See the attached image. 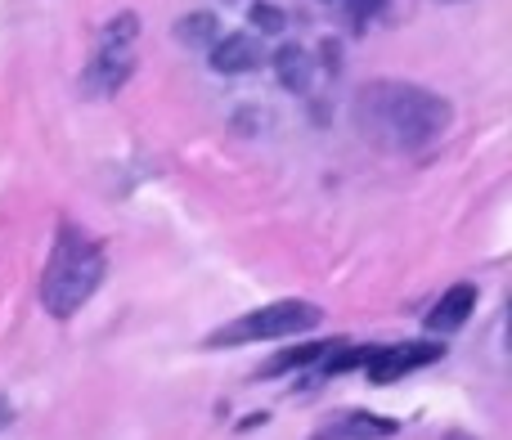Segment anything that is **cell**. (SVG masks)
Instances as JSON below:
<instances>
[{
    "mask_svg": "<svg viewBox=\"0 0 512 440\" xmlns=\"http://www.w3.org/2000/svg\"><path fill=\"white\" fill-rule=\"evenodd\" d=\"M454 113L436 90L414 81H369L355 95V131L382 153H423L450 131Z\"/></svg>",
    "mask_w": 512,
    "mask_h": 440,
    "instance_id": "cell-1",
    "label": "cell"
},
{
    "mask_svg": "<svg viewBox=\"0 0 512 440\" xmlns=\"http://www.w3.org/2000/svg\"><path fill=\"white\" fill-rule=\"evenodd\" d=\"M104 283V247L81 225H63L41 274V306L54 319H72Z\"/></svg>",
    "mask_w": 512,
    "mask_h": 440,
    "instance_id": "cell-2",
    "label": "cell"
},
{
    "mask_svg": "<svg viewBox=\"0 0 512 440\" xmlns=\"http://www.w3.org/2000/svg\"><path fill=\"white\" fill-rule=\"evenodd\" d=\"M252 23L261 27V32H283V9H274V5H252Z\"/></svg>",
    "mask_w": 512,
    "mask_h": 440,
    "instance_id": "cell-13",
    "label": "cell"
},
{
    "mask_svg": "<svg viewBox=\"0 0 512 440\" xmlns=\"http://www.w3.org/2000/svg\"><path fill=\"white\" fill-rule=\"evenodd\" d=\"M176 36H180L185 45H207V41H216V18H212V14H189V18H180Z\"/></svg>",
    "mask_w": 512,
    "mask_h": 440,
    "instance_id": "cell-11",
    "label": "cell"
},
{
    "mask_svg": "<svg viewBox=\"0 0 512 440\" xmlns=\"http://www.w3.org/2000/svg\"><path fill=\"white\" fill-rule=\"evenodd\" d=\"M324 319V310L315 301H270L261 310H248V315H234L230 324H221L216 333H207V351L216 346H252V342H283V337L310 333V328Z\"/></svg>",
    "mask_w": 512,
    "mask_h": 440,
    "instance_id": "cell-3",
    "label": "cell"
},
{
    "mask_svg": "<svg viewBox=\"0 0 512 440\" xmlns=\"http://www.w3.org/2000/svg\"><path fill=\"white\" fill-rule=\"evenodd\" d=\"M324 5H333L337 14H342L346 23H351L355 32H360V27H369L373 18H378L382 9H387V0H324Z\"/></svg>",
    "mask_w": 512,
    "mask_h": 440,
    "instance_id": "cell-10",
    "label": "cell"
},
{
    "mask_svg": "<svg viewBox=\"0 0 512 440\" xmlns=\"http://www.w3.org/2000/svg\"><path fill=\"white\" fill-rule=\"evenodd\" d=\"M9 418H14V409H9V400H5V396H0V427H5V423H9Z\"/></svg>",
    "mask_w": 512,
    "mask_h": 440,
    "instance_id": "cell-14",
    "label": "cell"
},
{
    "mask_svg": "<svg viewBox=\"0 0 512 440\" xmlns=\"http://www.w3.org/2000/svg\"><path fill=\"white\" fill-rule=\"evenodd\" d=\"M472 310H477V288H472V283H454V288L432 306L427 328H432V333H459V328L468 324Z\"/></svg>",
    "mask_w": 512,
    "mask_h": 440,
    "instance_id": "cell-8",
    "label": "cell"
},
{
    "mask_svg": "<svg viewBox=\"0 0 512 440\" xmlns=\"http://www.w3.org/2000/svg\"><path fill=\"white\" fill-rule=\"evenodd\" d=\"M135 23H140L135 14H122L104 27L95 59H90L86 77H81V86H86L90 95H113V90L126 86V77H131V68H135L131 45H135V32H140Z\"/></svg>",
    "mask_w": 512,
    "mask_h": 440,
    "instance_id": "cell-4",
    "label": "cell"
},
{
    "mask_svg": "<svg viewBox=\"0 0 512 440\" xmlns=\"http://www.w3.org/2000/svg\"><path fill=\"white\" fill-rule=\"evenodd\" d=\"M328 346H297V351L292 355H283V360H274L270 369L265 373H283V369H301V364H310V360H319V355H324Z\"/></svg>",
    "mask_w": 512,
    "mask_h": 440,
    "instance_id": "cell-12",
    "label": "cell"
},
{
    "mask_svg": "<svg viewBox=\"0 0 512 440\" xmlns=\"http://www.w3.org/2000/svg\"><path fill=\"white\" fill-rule=\"evenodd\" d=\"M274 72H279L283 90H310V54L301 45H283L274 54Z\"/></svg>",
    "mask_w": 512,
    "mask_h": 440,
    "instance_id": "cell-9",
    "label": "cell"
},
{
    "mask_svg": "<svg viewBox=\"0 0 512 440\" xmlns=\"http://www.w3.org/2000/svg\"><path fill=\"white\" fill-rule=\"evenodd\" d=\"M441 355H445V346H436V342H405V346H387V351H369V360H364V373H369V382L387 387V382L405 378V373H414V369H427V364H436Z\"/></svg>",
    "mask_w": 512,
    "mask_h": 440,
    "instance_id": "cell-5",
    "label": "cell"
},
{
    "mask_svg": "<svg viewBox=\"0 0 512 440\" xmlns=\"http://www.w3.org/2000/svg\"><path fill=\"white\" fill-rule=\"evenodd\" d=\"M396 432L400 427L382 414H369V409H342V414L328 418L310 440H391Z\"/></svg>",
    "mask_w": 512,
    "mask_h": 440,
    "instance_id": "cell-6",
    "label": "cell"
},
{
    "mask_svg": "<svg viewBox=\"0 0 512 440\" xmlns=\"http://www.w3.org/2000/svg\"><path fill=\"white\" fill-rule=\"evenodd\" d=\"M261 63V41L248 32H230L225 41H212V68L225 72V77H239V72H252Z\"/></svg>",
    "mask_w": 512,
    "mask_h": 440,
    "instance_id": "cell-7",
    "label": "cell"
}]
</instances>
